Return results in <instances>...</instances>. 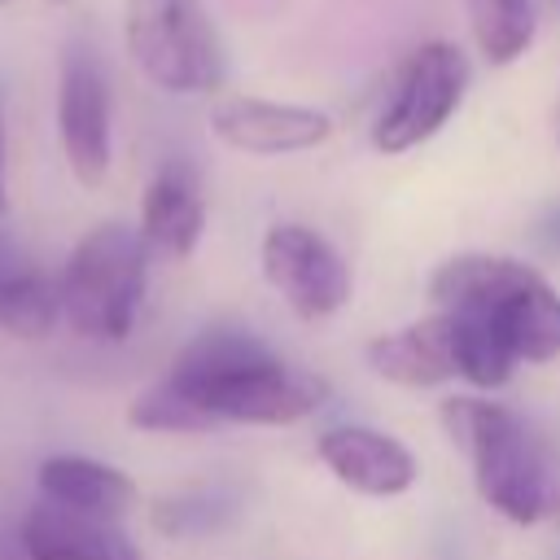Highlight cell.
I'll list each match as a JSON object with an SVG mask.
<instances>
[{"label":"cell","instance_id":"13","mask_svg":"<svg viewBox=\"0 0 560 560\" xmlns=\"http://www.w3.org/2000/svg\"><path fill=\"white\" fill-rule=\"evenodd\" d=\"M44 503L83 512V516H101V521H118L131 503H136V481L92 455H48L35 472Z\"/></svg>","mask_w":560,"mask_h":560},{"label":"cell","instance_id":"18","mask_svg":"<svg viewBox=\"0 0 560 560\" xmlns=\"http://www.w3.org/2000/svg\"><path fill=\"white\" fill-rule=\"evenodd\" d=\"M228 516H232V499H223L219 490H184V494H166L153 503V529L166 538L219 529Z\"/></svg>","mask_w":560,"mask_h":560},{"label":"cell","instance_id":"17","mask_svg":"<svg viewBox=\"0 0 560 560\" xmlns=\"http://www.w3.org/2000/svg\"><path fill=\"white\" fill-rule=\"evenodd\" d=\"M477 52L490 66H512L534 44V4L529 0H464Z\"/></svg>","mask_w":560,"mask_h":560},{"label":"cell","instance_id":"12","mask_svg":"<svg viewBox=\"0 0 560 560\" xmlns=\"http://www.w3.org/2000/svg\"><path fill=\"white\" fill-rule=\"evenodd\" d=\"M18 529L35 560H140V551L114 521L83 516L44 499L18 521Z\"/></svg>","mask_w":560,"mask_h":560},{"label":"cell","instance_id":"10","mask_svg":"<svg viewBox=\"0 0 560 560\" xmlns=\"http://www.w3.org/2000/svg\"><path fill=\"white\" fill-rule=\"evenodd\" d=\"M315 455L324 459V468L341 486H350L368 499L407 494L420 477L416 455L398 438H389L372 424H332V429H324L319 442H315Z\"/></svg>","mask_w":560,"mask_h":560},{"label":"cell","instance_id":"16","mask_svg":"<svg viewBox=\"0 0 560 560\" xmlns=\"http://www.w3.org/2000/svg\"><path fill=\"white\" fill-rule=\"evenodd\" d=\"M438 319L446 332V354H451L455 376H464L477 389H499L512 381V368L521 359L494 328H486L481 319H472L464 311H438Z\"/></svg>","mask_w":560,"mask_h":560},{"label":"cell","instance_id":"11","mask_svg":"<svg viewBox=\"0 0 560 560\" xmlns=\"http://www.w3.org/2000/svg\"><path fill=\"white\" fill-rule=\"evenodd\" d=\"M206 232V201L201 184L184 162H166L153 171L144 201H140V236L149 254L188 258Z\"/></svg>","mask_w":560,"mask_h":560},{"label":"cell","instance_id":"5","mask_svg":"<svg viewBox=\"0 0 560 560\" xmlns=\"http://www.w3.org/2000/svg\"><path fill=\"white\" fill-rule=\"evenodd\" d=\"M122 39L136 70L171 96L223 88L228 57L201 0H127Z\"/></svg>","mask_w":560,"mask_h":560},{"label":"cell","instance_id":"14","mask_svg":"<svg viewBox=\"0 0 560 560\" xmlns=\"http://www.w3.org/2000/svg\"><path fill=\"white\" fill-rule=\"evenodd\" d=\"M368 363L381 381H394L407 389H429V385L455 381V368L446 354V332H442L438 315L416 319L398 332H381L368 346Z\"/></svg>","mask_w":560,"mask_h":560},{"label":"cell","instance_id":"8","mask_svg":"<svg viewBox=\"0 0 560 560\" xmlns=\"http://www.w3.org/2000/svg\"><path fill=\"white\" fill-rule=\"evenodd\" d=\"M262 276L302 319H328L350 302V267L306 223H276L262 236Z\"/></svg>","mask_w":560,"mask_h":560},{"label":"cell","instance_id":"4","mask_svg":"<svg viewBox=\"0 0 560 560\" xmlns=\"http://www.w3.org/2000/svg\"><path fill=\"white\" fill-rule=\"evenodd\" d=\"M144 284L149 245L140 228L101 223L70 249L61 267V319L88 341H122L136 328Z\"/></svg>","mask_w":560,"mask_h":560},{"label":"cell","instance_id":"2","mask_svg":"<svg viewBox=\"0 0 560 560\" xmlns=\"http://www.w3.org/2000/svg\"><path fill=\"white\" fill-rule=\"evenodd\" d=\"M429 298L438 311H464L494 328L525 363H551L560 354V293L529 262L455 254L429 276Z\"/></svg>","mask_w":560,"mask_h":560},{"label":"cell","instance_id":"9","mask_svg":"<svg viewBox=\"0 0 560 560\" xmlns=\"http://www.w3.org/2000/svg\"><path fill=\"white\" fill-rule=\"evenodd\" d=\"M210 131L254 158H280V153H302L315 149L332 136V118L311 105H289V101H262V96H228L210 109Z\"/></svg>","mask_w":560,"mask_h":560},{"label":"cell","instance_id":"15","mask_svg":"<svg viewBox=\"0 0 560 560\" xmlns=\"http://www.w3.org/2000/svg\"><path fill=\"white\" fill-rule=\"evenodd\" d=\"M61 319L57 280H48L4 232H0V328L9 337H44Z\"/></svg>","mask_w":560,"mask_h":560},{"label":"cell","instance_id":"20","mask_svg":"<svg viewBox=\"0 0 560 560\" xmlns=\"http://www.w3.org/2000/svg\"><path fill=\"white\" fill-rule=\"evenodd\" d=\"M0 214H4V92H0Z\"/></svg>","mask_w":560,"mask_h":560},{"label":"cell","instance_id":"3","mask_svg":"<svg viewBox=\"0 0 560 560\" xmlns=\"http://www.w3.org/2000/svg\"><path fill=\"white\" fill-rule=\"evenodd\" d=\"M446 438L468 455L472 481L486 508L512 525H534L551 508V472L534 429L503 402L490 398H446Z\"/></svg>","mask_w":560,"mask_h":560},{"label":"cell","instance_id":"7","mask_svg":"<svg viewBox=\"0 0 560 560\" xmlns=\"http://www.w3.org/2000/svg\"><path fill=\"white\" fill-rule=\"evenodd\" d=\"M57 136L70 175L96 188L109 175L114 131H109V79L92 44L70 39L57 66Z\"/></svg>","mask_w":560,"mask_h":560},{"label":"cell","instance_id":"19","mask_svg":"<svg viewBox=\"0 0 560 560\" xmlns=\"http://www.w3.org/2000/svg\"><path fill=\"white\" fill-rule=\"evenodd\" d=\"M0 560H35L31 547L22 542V529L18 525H0Z\"/></svg>","mask_w":560,"mask_h":560},{"label":"cell","instance_id":"1","mask_svg":"<svg viewBox=\"0 0 560 560\" xmlns=\"http://www.w3.org/2000/svg\"><path fill=\"white\" fill-rule=\"evenodd\" d=\"M162 385L201 420L214 424H298L328 402V381L280 359L249 328H201L171 363Z\"/></svg>","mask_w":560,"mask_h":560},{"label":"cell","instance_id":"6","mask_svg":"<svg viewBox=\"0 0 560 560\" xmlns=\"http://www.w3.org/2000/svg\"><path fill=\"white\" fill-rule=\"evenodd\" d=\"M464 92H468V57L459 52V44L451 39L420 44L398 70L394 96L372 127V144L381 153L420 149L451 122V114L464 105Z\"/></svg>","mask_w":560,"mask_h":560},{"label":"cell","instance_id":"21","mask_svg":"<svg viewBox=\"0 0 560 560\" xmlns=\"http://www.w3.org/2000/svg\"><path fill=\"white\" fill-rule=\"evenodd\" d=\"M48 4H70V0H48Z\"/></svg>","mask_w":560,"mask_h":560},{"label":"cell","instance_id":"22","mask_svg":"<svg viewBox=\"0 0 560 560\" xmlns=\"http://www.w3.org/2000/svg\"><path fill=\"white\" fill-rule=\"evenodd\" d=\"M0 4H4V0H0Z\"/></svg>","mask_w":560,"mask_h":560}]
</instances>
